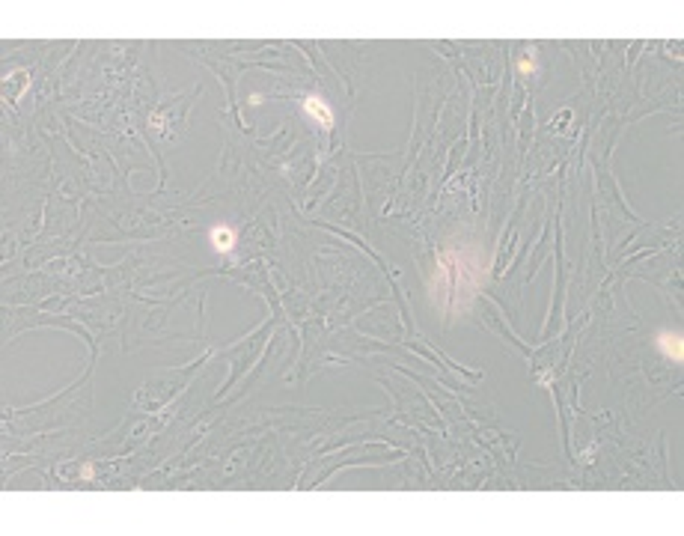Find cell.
<instances>
[{
	"instance_id": "1",
	"label": "cell",
	"mask_w": 684,
	"mask_h": 536,
	"mask_svg": "<svg viewBox=\"0 0 684 536\" xmlns=\"http://www.w3.org/2000/svg\"><path fill=\"white\" fill-rule=\"evenodd\" d=\"M485 259L476 244H449L434 259V274H431V301L438 304L443 313H458L468 310V304L476 298L482 280H485Z\"/></svg>"
},
{
	"instance_id": "2",
	"label": "cell",
	"mask_w": 684,
	"mask_h": 536,
	"mask_svg": "<svg viewBox=\"0 0 684 536\" xmlns=\"http://www.w3.org/2000/svg\"><path fill=\"white\" fill-rule=\"evenodd\" d=\"M655 346H658L661 355H666L670 361H675V363L684 361V337L678 331H661L655 337Z\"/></svg>"
},
{
	"instance_id": "3",
	"label": "cell",
	"mask_w": 684,
	"mask_h": 536,
	"mask_svg": "<svg viewBox=\"0 0 684 536\" xmlns=\"http://www.w3.org/2000/svg\"><path fill=\"white\" fill-rule=\"evenodd\" d=\"M304 114L313 116V119H319L321 128H331V126H333V111L328 107V102L319 99V96H309V99L304 102Z\"/></svg>"
},
{
	"instance_id": "4",
	"label": "cell",
	"mask_w": 684,
	"mask_h": 536,
	"mask_svg": "<svg viewBox=\"0 0 684 536\" xmlns=\"http://www.w3.org/2000/svg\"><path fill=\"white\" fill-rule=\"evenodd\" d=\"M209 239H211V248H214L217 253H229L232 248H236V229L226 226V224H217V226H211Z\"/></svg>"
},
{
	"instance_id": "5",
	"label": "cell",
	"mask_w": 684,
	"mask_h": 536,
	"mask_svg": "<svg viewBox=\"0 0 684 536\" xmlns=\"http://www.w3.org/2000/svg\"><path fill=\"white\" fill-rule=\"evenodd\" d=\"M518 69H521V72H533V69H536V60H521Z\"/></svg>"
},
{
	"instance_id": "6",
	"label": "cell",
	"mask_w": 684,
	"mask_h": 536,
	"mask_svg": "<svg viewBox=\"0 0 684 536\" xmlns=\"http://www.w3.org/2000/svg\"><path fill=\"white\" fill-rule=\"evenodd\" d=\"M92 474H96V468H92V465H84V468H81V477H84V480H92Z\"/></svg>"
}]
</instances>
